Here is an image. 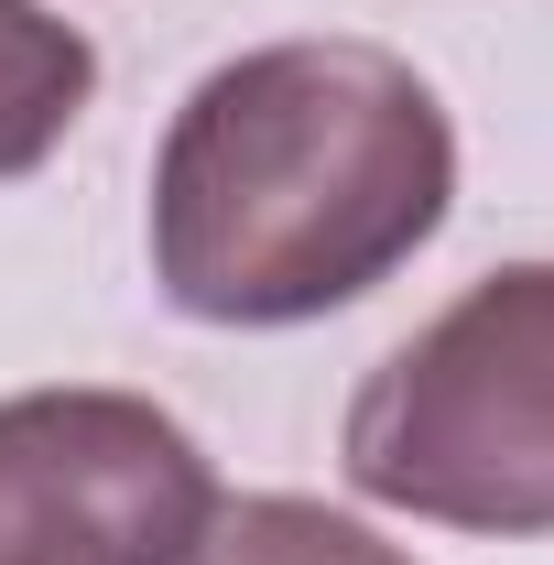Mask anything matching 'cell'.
Listing matches in <instances>:
<instances>
[{"instance_id":"1","label":"cell","mask_w":554,"mask_h":565,"mask_svg":"<svg viewBox=\"0 0 554 565\" xmlns=\"http://www.w3.org/2000/svg\"><path fill=\"white\" fill-rule=\"evenodd\" d=\"M457 207V120L392 44H262L196 76L152 163V282L196 327H305Z\"/></svg>"},{"instance_id":"2","label":"cell","mask_w":554,"mask_h":565,"mask_svg":"<svg viewBox=\"0 0 554 565\" xmlns=\"http://www.w3.org/2000/svg\"><path fill=\"white\" fill-rule=\"evenodd\" d=\"M348 479L414 522L533 544L554 533V262L468 282L348 403Z\"/></svg>"},{"instance_id":"3","label":"cell","mask_w":554,"mask_h":565,"mask_svg":"<svg viewBox=\"0 0 554 565\" xmlns=\"http://www.w3.org/2000/svg\"><path fill=\"white\" fill-rule=\"evenodd\" d=\"M217 522L207 446L141 392L0 403V565H185Z\"/></svg>"},{"instance_id":"4","label":"cell","mask_w":554,"mask_h":565,"mask_svg":"<svg viewBox=\"0 0 554 565\" xmlns=\"http://www.w3.org/2000/svg\"><path fill=\"white\" fill-rule=\"evenodd\" d=\"M98 98V44L44 0H0V185L33 174Z\"/></svg>"},{"instance_id":"5","label":"cell","mask_w":554,"mask_h":565,"mask_svg":"<svg viewBox=\"0 0 554 565\" xmlns=\"http://www.w3.org/2000/svg\"><path fill=\"white\" fill-rule=\"evenodd\" d=\"M185 565H414L403 544H381L370 522H348L327 500H294V490H262V500H217V522L196 533Z\"/></svg>"}]
</instances>
